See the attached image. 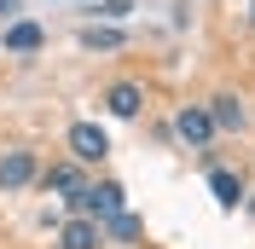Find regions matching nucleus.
Listing matches in <instances>:
<instances>
[{
    "label": "nucleus",
    "mask_w": 255,
    "mask_h": 249,
    "mask_svg": "<svg viewBox=\"0 0 255 249\" xmlns=\"http://www.w3.org/2000/svg\"><path fill=\"white\" fill-rule=\"evenodd\" d=\"M128 12H133V0H99V17H105V23H122Z\"/></svg>",
    "instance_id": "obj_11"
},
{
    "label": "nucleus",
    "mask_w": 255,
    "mask_h": 249,
    "mask_svg": "<svg viewBox=\"0 0 255 249\" xmlns=\"http://www.w3.org/2000/svg\"><path fill=\"white\" fill-rule=\"evenodd\" d=\"M105 226H111L116 238H133V232H139V220H133V215H116V220H105ZM105 226H99V232H105Z\"/></svg>",
    "instance_id": "obj_12"
},
{
    "label": "nucleus",
    "mask_w": 255,
    "mask_h": 249,
    "mask_svg": "<svg viewBox=\"0 0 255 249\" xmlns=\"http://www.w3.org/2000/svg\"><path fill=\"white\" fill-rule=\"evenodd\" d=\"M81 47H87V52H116V47H122V29H111V23H87V29H81Z\"/></svg>",
    "instance_id": "obj_9"
},
{
    "label": "nucleus",
    "mask_w": 255,
    "mask_h": 249,
    "mask_svg": "<svg viewBox=\"0 0 255 249\" xmlns=\"http://www.w3.org/2000/svg\"><path fill=\"white\" fill-rule=\"evenodd\" d=\"M41 186H47V191H81V168H76V162H58V168H47Z\"/></svg>",
    "instance_id": "obj_10"
},
{
    "label": "nucleus",
    "mask_w": 255,
    "mask_h": 249,
    "mask_svg": "<svg viewBox=\"0 0 255 249\" xmlns=\"http://www.w3.org/2000/svg\"><path fill=\"white\" fill-rule=\"evenodd\" d=\"M17 12V0H0V17H12Z\"/></svg>",
    "instance_id": "obj_13"
},
{
    "label": "nucleus",
    "mask_w": 255,
    "mask_h": 249,
    "mask_svg": "<svg viewBox=\"0 0 255 249\" xmlns=\"http://www.w3.org/2000/svg\"><path fill=\"white\" fill-rule=\"evenodd\" d=\"M174 133H180V139H186V145H209V133H215V127H209V110L186 105V110H180V116H174Z\"/></svg>",
    "instance_id": "obj_3"
},
{
    "label": "nucleus",
    "mask_w": 255,
    "mask_h": 249,
    "mask_svg": "<svg viewBox=\"0 0 255 249\" xmlns=\"http://www.w3.org/2000/svg\"><path fill=\"white\" fill-rule=\"evenodd\" d=\"M99 244H105L99 220H87V215H81V220H70V226H64V244H58V249H99Z\"/></svg>",
    "instance_id": "obj_7"
},
{
    "label": "nucleus",
    "mask_w": 255,
    "mask_h": 249,
    "mask_svg": "<svg viewBox=\"0 0 255 249\" xmlns=\"http://www.w3.org/2000/svg\"><path fill=\"white\" fill-rule=\"evenodd\" d=\"M250 23H255V0H250Z\"/></svg>",
    "instance_id": "obj_14"
},
{
    "label": "nucleus",
    "mask_w": 255,
    "mask_h": 249,
    "mask_svg": "<svg viewBox=\"0 0 255 249\" xmlns=\"http://www.w3.org/2000/svg\"><path fill=\"white\" fill-rule=\"evenodd\" d=\"M209 191H215L221 209H238V203H244V180L232 168H209Z\"/></svg>",
    "instance_id": "obj_4"
},
{
    "label": "nucleus",
    "mask_w": 255,
    "mask_h": 249,
    "mask_svg": "<svg viewBox=\"0 0 255 249\" xmlns=\"http://www.w3.org/2000/svg\"><path fill=\"white\" fill-rule=\"evenodd\" d=\"M35 180V151H6L0 156V186L17 191V186H29Z\"/></svg>",
    "instance_id": "obj_2"
},
{
    "label": "nucleus",
    "mask_w": 255,
    "mask_h": 249,
    "mask_svg": "<svg viewBox=\"0 0 255 249\" xmlns=\"http://www.w3.org/2000/svg\"><path fill=\"white\" fill-rule=\"evenodd\" d=\"M244 122H250V116H244V105L232 93H221L215 99V110H209V127H226V133H244Z\"/></svg>",
    "instance_id": "obj_5"
},
{
    "label": "nucleus",
    "mask_w": 255,
    "mask_h": 249,
    "mask_svg": "<svg viewBox=\"0 0 255 249\" xmlns=\"http://www.w3.org/2000/svg\"><path fill=\"white\" fill-rule=\"evenodd\" d=\"M41 41H47V35L35 29V23H23V17L6 23V52H41Z\"/></svg>",
    "instance_id": "obj_8"
},
{
    "label": "nucleus",
    "mask_w": 255,
    "mask_h": 249,
    "mask_svg": "<svg viewBox=\"0 0 255 249\" xmlns=\"http://www.w3.org/2000/svg\"><path fill=\"white\" fill-rule=\"evenodd\" d=\"M139 105H145V93L133 81H116L111 93H105V110H111V116H139Z\"/></svg>",
    "instance_id": "obj_6"
},
{
    "label": "nucleus",
    "mask_w": 255,
    "mask_h": 249,
    "mask_svg": "<svg viewBox=\"0 0 255 249\" xmlns=\"http://www.w3.org/2000/svg\"><path fill=\"white\" fill-rule=\"evenodd\" d=\"M70 151H76V162H105L111 156V133L99 122H76L70 127Z\"/></svg>",
    "instance_id": "obj_1"
}]
</instances>
